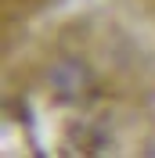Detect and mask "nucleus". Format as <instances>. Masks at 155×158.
<instances>
[{
  "mask_svg": "<svg viewBox=\"0 0 155 158\" xmlns=\"http://www.w3.org/2000/svg\"><path fill=\"white\" fill-rule=\"evenodd\" d=\"M51 83L58 90V97H79V94L90 86V72L83 69L79 61H61V65H54V72H51Z\"/></svg>",
  "mask_w": 155,
  "mask_h": 158,
  "instance_id": "1",
  "label": "nucleus"
}]
</instances>
